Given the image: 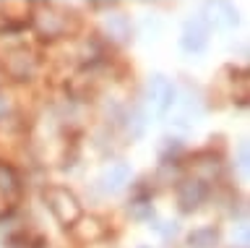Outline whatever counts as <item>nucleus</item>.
<instances>
[{
	"mask_svg": "<svg viewBox=\"0 0 250 248\" xmlns=\"http://www.w3.org/2000/svg\"><path fill=\"white\" fill-rule=\"evenodd\" d=\"M237 238H240V243H242V246H248V227H245V225H242V227H240Z\"/></svg>",
	"mask_w": 250,
	"mask_h": 248,
	"instance_id": "12",
	"label": "nucleus"
},
{
	"mask_svg": "<svg viewBox=\"0 0 250 248\" xmlns=\"http://www.w3.org/2000/svg\"><path fill=\"white\" fill-rule=\"evenodd\" d=\"M216 240H219L216 227H198V230H193L190 235H188V243H190L193 248H214Z\"/></svg>",
	"mask_w": 250,
	"mask_h": 248,
	"instance_id": "6",
	"label": "nucleus"
},
{
	"mask_svg": "<svg viewBox=\"0 0 250 248\" xmlns=\"http://www.w3.org/2000/svg\"><path fill=\"white\" fill-rule=\"evenodd\" d=\"M107 26H109V32H115L120 40L128 37V19H125V16H112L107 21Z\"/></svg>",
	"mask_w": 250,
	"mask_h": 248,
	"instance_id": "9",
	"label": "nucleus"
},
{
	"mask_svg": "<svg viewBox=\"0 0 250 248\" xmlns=\"http://www.w3.org/2000/svg\"><path fill=\"white\" fill-rule=\"evenodd\" d=\"M44 199H47V206H50V212L58 217L62 225H73L78 217H81V204H78V199H76L68 188L52 185V188L44 191Z\"/></svg>",
	"mask_w": 250,
	"mask_h": 248,
	"instance_id": "1",
	"label": "nucleus"
},
{
	"mask_svg": "<svg viewBox=\"0 0 250 248\" xmlns=\"http://www.w3.org/2000/svg\"><path fill=\"white\" fill-rule=\"evenodd\" d=\"M208 45V24L203 19H190L183 29V50L203 52Z\"/></svg>",
	"mask_w": 250,
	"mask_h": 248,
	"instance_id": "2",
	"label": "nucleus"
},
{
	"mask_svg": "<svg viewBox=\"0 0 250 248\" xmlns=\"http://www.w3.org/2000/svg\"><path fill=\"white\" fill-rule=\"evenodd\" d=\"M240 167H242V170L248 167V146H245V144L240 146Z\"/></svg>",
	"mask_w": 250,
	"mask_h": 248,
	"instance_id": "11",
	"label": "nucleus"
},
{
	"mask_svg": "<svg viewBox=\"0 0 250 248\" xmlns=\"http://www.w3.org/2000/svg\"><path fill=\"white\" fill-rule=\"evenodd\" d=\"M211 11L219 13V16H216L219 24H224V26H234V24H237V11H234V5H229V3H214V5H211Z\"/></svg>",
	"mask_w": 250,
	"mask_h": 248,
	"instance_id": "7",
	"label": "nucleus"
},
{
	"mask_svg": "<svg viewBox=\"0 0 250 248\" xmlns=\"http://www.w3.org/2000/svg\"><path fill=\"white\" fill-rule=\"evenodd\" d=\"M148 91H151V102L156 107V113H167L175 105V87L164 76H154L151 84H148Z\"/></svg>",
	"mask_w": 250,
	"mask_h": 248,
	"instance_id": "3",
	"label": "nucleus"
},
{
	"mask_svg": "<svg viewBox=\"0 0 250 248\" xmlns=\"http://www.w3.org/2000/svg\"><path fill=\"white\" fill-rule=\"evenodd\" d=\"M206 196H208V188L203 180H185L177 188V201H180V209H183V212H193Z\"/></svg>",
	"mask_w": 250,
	"mask_h": 248,
	"instance_id": "4",
	"label": "nucleus"
},
{
	"mask_svg": "<svg viewBox=\"0 0 250 248\" xmlns=\"http://www.w3.org/2000/svg\"><path fill=\"white\" fill-rule=\"evenodd\" d=\"M16 188H19V178H16V173L11 167L0 165V191H3V193H13Z\"/></svg>",
	"mask_w": 250,
	"mask_h": 248,
	"instance_id": "8",
	"label": "nucleus"
},
{
	"mask_svg": "<svg viewBox=\"0 0 250 248\" xmlns=\"http://www.w3.org/2000/svg\"><path fill=\"white\" fill-rule=\"evenodd\" d=\"M128 178H130V167L128 165H112L104 173V178H102V188L109 191V193H115V191H120L125 183H128Z\"/></svg>",
	"mask_w": 250,
	"mask_h": 248,
	"instance_id": "5",
	"label": "nucleus"
},
{
	"mask_svg": "<svg viewBox=\"0 0 250 248\" xmlns=\"http://www.w3.org/2000/svg\"><path fill=\"white\" fill-rule=\"evenodd\" d=\"M130 212H133V217L144 220V217L151 214V204H146V201H133V204H130Z\"/></svg>",
	"mask_w": 250,
	"mask_h": 248,
	"instance_id": "10",
	"label": "nucleus"
},
{
	"mask_svg": "<svg viewBox=\"0 0 250 248\" xmlns=\"http://www.w3.org/2000/svg\"><path fill=\"white\" fill-rule=\"evenodd\" d=\"M0 113H5V99L0 97Z\"/></svg>",
	"mask_w": 250,
	"mask_h": 248,
	"instance_id": "13",
	"label": "nucleus"
}]
</instances>
